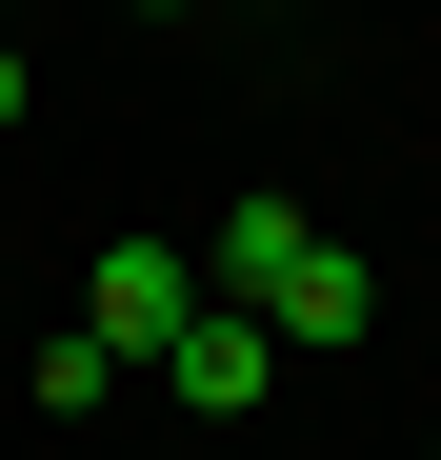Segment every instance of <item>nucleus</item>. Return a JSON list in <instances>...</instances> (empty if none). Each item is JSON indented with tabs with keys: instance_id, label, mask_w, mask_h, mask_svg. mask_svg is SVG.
<instances>
[{
	"instance_id": "1",
	"label": "nucleus",
	"mask_w": 441,
	"mask_h": 460,
	"mask_svg": "<svg viewBox=\"0 0 441 460\" xmlns=\"http://www.w3.org/2000/svg\"><path fill=\"white\" fill-rule=\"evenodd\" d=\"M201 280H220V300H241V321H261V341H302V360H341L361 321H382V280H361V261L321 241V220H302V200H241V220H220V241H201Z\"/></svg>"
},
{
	"instance_id": "2",
	"label": "nucleus",
	"mask_w": 441,
	"mask_h": 460,
	"mask_svg": "<svg viewBox=\"0 0 441 460\" xmlns=\"http://www.w3.org/2000/svg\"><path fill=\"white\" fill-rule=\"evenodd\" d=\"M201 300H220V280H201L181 241H121V261L81 280V341H101V360L140 380V360H181V321H201Z\"/></svg>"
},
{
	"instance_id": "3",
	"label": "nucleus",
	"mask_w": 441,
	"mask_h": 460,
	"mask_svg": "<svg viewBox=\"0 0 441 460\" xmlns=\"http://www.w3.org/2000/svg\"><path fill=\"white\" fill-rule=\"evenodd\" d=\"M161 380H181V420H241L261 380H281V341L241 321V300H201V321H181V360H161Z\"/></svg>"
},
{
	"instance_id": "4",
	"label": "nucleus",
	"mask_w": 441,
	"mask_h": 460,
	"mask_svg": "<svg viewBox=\"0 0 441 460\" xmlns=\"http://www.w3.org/2000/svg\"><path fill=\"white\" fill-rule=\"evenodd\" d=\"M101 401H121V360H101L81 321H60V341H40V420H101Z\"/></svg>"
},
{
	"instance_id": "5",
	"label": "nucleus",
	"mask_w": 441,
	"mask_h": 460,
	"mask_svg": "<svg viewBox=\"0 0 441 460\" xmlns=\"http://www.w3.org/2000/svg\"><path fill=\"white\" fill-rule=\"evenodd\" d=\"M0 120H21V40H0Z\"/></svg>"
},
{
	"instance_id": "6",
	"label": "nucleus",
	"mask_w": 441,
	"mask_h": 460,
	"mask_svg": "<svg viewBox=\"0 0 441 460\" xmlns=\"http://www.w3.org/2000/svg\"><path fill=\"white\" fill-rule=\"evenodd\" d=\"M140 21H161V0H140Z\"/></svg>"
}]
</instances>
